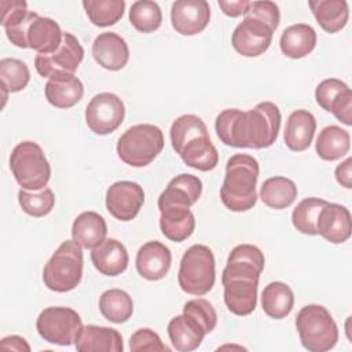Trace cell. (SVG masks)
Here are the masks:
<instances>
[{"instance_id": "1", "label": "cell", "mask_w": 352, "mask_h": 352, "mask_svg": "<svg viewBox=\"0 0 352 352\" xmlns=\"http://www.w3.org/2000/svg\"><path fill=\"white\" fill-rule=\"evenodd\" d=\"M280 121L279 107L272 102H261L248 111L223 110L216 117L214 129L219 139L227 146L267 148L275 143Z\"/></svg>"}, {"instance_id": "2", "label": "cell", "mask_w": 352, "mask_h": 352, "mask_svg": "<svg viewBox=\"0 0 352 352\" xmlns=\"http://www.w3.org/2000/svg\"><path fill=\"white\" fill-rule=\"evenodd\" d=\"M264 264V254L254 245H238L228 254L221 274V283L224 287V302L232 314L246 316L254 311L258 279Z\"/></svg>"}, {"instance_id": "3", "label": "cell", "mask_w": 352, "mask_h": 352, "mask_svg": "<svg viewBox=\"0 0 352 352\" xmlns=\"http://www.w3.org/2000/svg\"><path fill=\"white\" fill-rule=\"evenodd\" d=\"M257 160L249 154H234L226 164V176L220 188L224 206L232 212L252 209L257 202Z\"/></svg>"}, {"instance_id": "4", "label": "cell", "mask_w": 352, "mask_h": 352, "mask_svg": "<svg viewBox=\"0 0 352 352\" xmlns=\"http://www.w3.org/2000/svg\"><path fill=\"white\" fill-rule=\"evenodd\" d=\"M296 329L302 346L309 352H326L338 341V327L327 308L319 304L302 307L296 316Z\"/></svg>"}, {"instance_id": "5", "label": "cell", "mask_w": 352, "mask_h": 352, "mask_svg": "<svg viewBox=\"0 0 352 352\" xmlns=\"http://www.w3.org/2000/svg\"><path fill=\"white\" fill-rule=\"evenodd\" d=\"M82 267L81 246L74 241H65L44 265L43 282L52 292H70L81 282Z\"/></svg>"}, {"instance_id": "6", "label": "cell", "mask_w": 352, "mask_h": 352, "mask_svg": "<svg viewBox=\"0 0 352 352\" xmlns=\"http://www.w3.org/2000/svg\"><path fill=\"white\" fill-rule=\"evenodd\" d=\"M164 148V133L153 124L129 126L117 142V154L122 162L133 168L148 165Z\"/></svg>"}, {"instance_id": "7", "label": "cell", "mask_w": 352, "mask_h": 352, "mask_svg": "<svg viewBox=\"0 0 352 352\" xmlns=\"http://www.w3.org/2000/svg\"><path fill=\"white\" fill-rule=\"evenodd\" d=\"M214 279L216 265L210 248L199 243L190 246L180 260L177 274L180 289L192 296H204L212 290Z\"/></svg>"}, {"instance_id": "8", "label": "cell", "mask_w": 352, "mask_h": 352, "mask_svg": "<svg viewBox=\"0 0 352 352\" xmlns=\"http://www.w3.org/2000/svg\"><path fill=\"white\" fill-rule=\"evenodd\" d=\"M10 168L16 183L25 190H43L51 177V166L43 148L32 140L21 142L12 148Z\"/></svg>"}, {"instance_id": "9", "label": "cell", "mask_w": 352, "mask_h": 352, "mask_svg": "<svg viewBox=\"0 0 352 352\" xmlns=\"http://www.w3.org/2000/svg\"><path fill=\"white\" fill-rule=\"evenodd\" d=\"M36 329L44 341L69 346L74 344L82 322L80 315L69 307H48L37 316Z\"/></svg>"}, {"instance_id": "10", "label": "cell", "mask_w": 352, "mask_h": 352, "mask_svg": "<svg viewBox=\"0 0 352 352\" xmlns=\"http://www.w3.org/2000/svg\"><path fill=\"white\" fill-rule=\"evenodd\" d=\"M84 59V48L69 32H63L60 45L51 54H37L34 66L41 77H52L59 73L74 74L81 60Z\"/></svg>"}, {"instance_id": "11", "label": "cell", "mask_w": 352, "mask_h": 352, "mask_svg": "<svg viewBox=\"0 0 352 352\" xmlns=\"http://www.w3.org/2000/svg\"><path fill=\"white\" fill-rule=\"evenodd\" d=\"M125 106L120 96L111 92L95 95L85 109V122L96 135L114 132L124 121Z\"/></svg>"}, {"instance_id": "12", "label": "cell", "mask_w": 352, "mask_h": 352, "mask_svg": "<svg viewBox=\"0 0 352 352\" xmlns=\"http://www.w3.org/2000/svg\"><path fill=\"white\" fill-rule=\"evenodd\" d=\"M274 30L263 21L243 15V21L232 32L231 44L242 56L254 58L264 54L272 41Z\"/></svg>"}, {"instance_id": "13", "label": "cell", "mask_w": 352, "mask_h": 352, "mask_svg": "<svg viewBox=\"0 0 352 352\" xmlns=\"http://www.w3.org/2000/svg\"><path fill=\"white\" fill-rule=\"evenodd\" d=\"M143 204L144 191L135 182H116L106 191V208L117 220L129 221L135 219Z\"/></svg>"}, {"instance_id": "14", "label": "cell", "mask_w": 352, "mask_h": 352, "mask_svg": "<svg viewBox=\"0 0 352 352\" xmlns=\"http://www.w3.org/2000/svg\"><path fill=\"white\" fill-rule=\"evenodd\" d=\"M210 7L206 0H177L170 8L173 29L183 36L201 33L209 23Z\"/></svg>"}, {"instance_id": "15", "label": "cell", "mask_w": 352, "mask_h": 352, "mask_svg": "<svg viewBox=\"0 0 352 352\" xmlns=\"http://www.w3.org/2000/svg\"><path fill=\"white\" fill-rule=\"evenodd\" d=\"M92 56L106 70H121L129 60L126 41L114 32H103L94 40Z\"/></svg>"}, {"instance_id": "16", "label": "cell", "mask_w": 352, "mask_h": 352, "mask_svg": "<svg viewBox=\"0 0 352 352\" xmlns=\"http://www.w3.org/2000/svg\"><path fill=\"white\" fill-rule=\"evenodd\" d=\"M172 253L160 241H148L136 253V270L147 280L162 279L170 268Z\"/></svg>"}, {"instance_id": "17", "label": "cell", "mask_w": 352, "mask_h": 352, "mask_svg": "<svg viewBox=\"0 0 352 352\" xmlns=\"http://www.w3.org/2000/svg\"><path fill=\"white\" fill-rule=\"evenodd\" d=\"M202 194V182L198 176L191 173H182L173 177L166 188L158 197V209L166 206H186L194 205Z\"/></svg>"}, {"instance_id": "18", "label": "cell", "mask_w": 352, "mask_h": 352, "mask_svg": "<svg viewBox=\"0 0 352 352\" xmlns=\"http://www.w3.org/2000/svg\"><path fill=\"white\" fill-rule=\"evenodd\" d=\"M351 213L340 204L327 202L318 217L316 231L331 243H342L351 236Z\"/></svg>"}, {"instance_id": "19", "label": "cell", "mask_w": 352, "mask_h": 352, "mask_svg": "<svg viewBox=\"0 0 352 352\" xmlns=\"http://www.w3.org/2000/svg\"><path fill=\"white\" fill-rule=\"evenodd\" d=\"M74 346L78 352H122L124 342L121 333L116 329L87 324L80 330Z\"/></svg>"}, {"instance_id": "20", "label": "cell", "mask_w": 352, "mask_h": 352, "mask_svg": "<svg viewBox=\"0 0 352 352\" xmlns=\"http://www.w3.org/2000/svg\"><path fill=\"white\" fill-rule=\"evenodd\" d=\"M44 92L50 104L58 109H69L81 100L84 85L74 74L59 73L48 78Z\"/></svg>"}, {"instance_id": "21", "label": "cell", "mask_w": 352, "mask_h": 352, "mask_svg": "<svg viewBox=\"0 0 352 352\" xmlns=\"http://www.w3.org/2000/svg\"><path fill=\"white\" fill-rule=\"evenodd\" d=\"M91 261L102 275L117 276L126 270L129 256L125 246L118 239L107 238L92 249Z\"/></svg>"}, {"instance_id": "22", "label": "cell", "mask_w": 352, "mask_h": 352, "mask_svg": "<svg viewBox=\"0 0 352 352\" xmlns=\"http://www.w3.org/2000/svg\"><path fill=\"white\" fill-rule=\"evenodd\" d=\"M63 32L58 22L52 18L40 16L38 14L33 18L26 30L28 48L37 51V54H51L62 43Z\"/></svg>"}, {"instance_id": "23", "label": "cell", "mask_w": 352, "mask_h": 352, "mask_svg": "<svg viewBox=\"0 0 352 352\" xmlns=\"http://www.w3.org/2000/svg\"><path fill=\"white\" fill-rule=\"evenodd\" d=\"M315 131L316 120L314 114L305 109H298L287 117L283 139L290 150L304 151L311 146Z\"/></svg>"}, {"instance_id": "24", "label": "cell", "mask_w": 352, "mask_h": 352, "mask_svg": "<svg viewBox=\"0 0 352 352\" xmlns=\"http://www.w3.org/2000/svg\"><path fill=\"white\" fill-rule=\"evenodd\" d=\"M107 235V224L103 216L94 210L80 213L72 226V236L82 249H95Z\"/></svg>"}, {"instance_id": "25", "label": "cell", "mask_w": 352, "mask_h": 352, "mask_svg": "<svg viewBox=\"0 0 352 352\" xmlns=\"http://www.w3.org/2000/svg\"><path fill=\"white\" fill-rule=\"evenodd\" d=\"M168 336L176 351L191 352L201 345L206 333L191 316L182 314L169 320Z\"/></svg>"}, {"instance_id": "26", "label": "cell", "mask_w": 352, "mask_h": 352, "mask_svg": "<svg viewBox=\"0 0 352 352\" xmlns=\"http://www.w3.org/2000/svg\"><path fill=\"white\" fill-rule=\"evenodd\" d=\"M177 154L187 166L201 172L212 170L219 164V153L210 142L209 133L199 135L188 140Z\"/></svg>"}, {"instance_id": "27", "label": "cell", "mask_w": 352, "mask_h": 352, "mask_svg": "<svg viewBox=\"0 0 352 352\" xmlns=\"http://www.w3.org/2000/svg\"><path fill=\"white\" fill-rule=\"evenodd\" d=\"M160 212V228L164 236L169 241L183 242L194 232L195 217L190 208L166 206Z\"/></svg>"}, {"instance_id": "28", "label": "cell", "mask_w": 352, "mask_h": 352, "mask_svg": "<svg viewBox=\"0 0 352 352\" xmlns=\"http://www.w3.org/2000/svg\"><path fill=\"white\" fill-rule=\"evenodd\" d=\"M280 51L292 59L307 56L316 45V32L311 25L296 23L282 32L279 40Z\"/></svg>"}, {"instance_id": "29", "label": "cell", "mask_w": 352, "mask_h": 352, "mask_svg": "<svg viewBox=\"0 0 352 352\" xmlns=\"http://www.w3.org/2000/svg\"><path fill=\"white\" fill-rule=\"evenodd\" d=\"M308 6L320 28L327 33H337L345 28L349 18L345 0H309Z\"/></svg>"}, {"instance_id": "30", "label": "cell", "mask_w": 352, "mask_h": 352, "mask_svg": "<svg viewBox=\"0 0 352 352\" xmlns=\"http://www.w3.org/2000/svg\"><path fill=\"white\" fill-rule=\"evenodd\" d=\"M294 305V293L283 282L268 283L261 293V307L265 315L272 319L286 318Z\"/></svg>"}, {"instance_id": "31", "label": "cell", "mask_w": 352, "mask_h": 352, "mask_svg": "<svg viewBox=\"0 0 352 352\" xmlns=\"http://www.w3.org/2000/svg\"><path fill=\"white\" fill-rule=\"evenodd\" d=\"M297 198V186L285 176H274L261 184L260 199L272 209L289 208Z\"/></svg>"}, {"instance_id": "32", "label": "cell", "mask_w": 352, "mask_h": 352, "mask_svg": "<svg viewBox=\"0 0 352 352\" xmlns=\"http://www.w3.org/2000/svg\"><path fill=\"white\" fill-rule=\"evenodd\" d=\"M351 147L348 131L338 125L324 126L316 139V153L324 161H336L344 157Z\"/></svg>"}, {"instance_id": "33", "label": "cell", "mask_w": 352, "mask_h": 352, "mask_svg": "<svg viewBox=\"0 0 352 352\" xmlns=\"http://www.w3.org/2000/svg\"><path fill=\"white\" fill-rule=\"evenodd\" d=\"M100 314L113 323H124L133 314L132 297L121 289H109L99 298Z\"/></svg>"}, {"instance_id": "34", "label": "cell", "mask_w": 352, "mask_h": 352, "mask_svg": "<svg viewBox=\"0 0 352 352\" xmlns=\"http://www.w3.org/2000/svg\"><path fill=\"white\" fill-rule=\"evenodd\" d=\"M82 7L95 26L106 28L117 23L125 10L124 0H84Z\"/></svg>"}, {"instance_id": "35", "label": "cell", "mask_w": 352, "mask_h": 352, "mask_svg": "<svg viewBox=\"0 0 352 352\" xmlns=\"http://www.w3.org/2000/svg\"><path fill=\"white\" fill-rule=\"evenodd\" d=\"M327 204L326 199L309 197L304 198L292 213V223L297 231L307 235H318L316 223L322 208Z\"/></svg>"}, {"instance_id": "36", "label": "cell", "mask_w": 352, "mask_h": 352, "mask_svg": "<svg viewBox=\"0 0 352 352\" xmlns=\"http://www.w3.org/2000/svg\"><path fill=\"white\" fill-rule=\"evenodd\" d=\"M0 78L6 99L7 92H19L26 88L30 81V72L28 65L21 59L3 58L0 60Z\"/></svg>"}, {"instance_id": "37", "label": "cell", "mask_w": 352, "mask_h": 352, "mask_svg": "<svg viewBox=\"0 0 352 352\" xmlns=\"http://www.w3.org/2000/svg\"><path fill=\"white\" fill-rule=\"evenodd\" d=\"M129 21L136 30L151 33L161 26L162 11L153 0H138L131 6Z\"/></svg>"}, {"instance_id": "38", "label": "cell", "mask_w": 352, "mask_h": 352, "mask_svg": "<svg viewBox=\"0 0 352 352\" xmlns=\"http://www.w3.org/2000/svg\"><path fill=\"white\" fill-rule=\"evenodd\" d=\"M209 133L205 122L195 114H183L177 117L169 131L170 143L173 150L177 153L188 140Z\"/></svg>"}, {"instance_id": "39", "label": "cell", "mask_w": 352, "mask_h": 352, "mask_svg": "<svg viewBox=\"0 0 352 352\" xmlns=\"http://www.w3.org/2000/svg\"><path fill=\"white\" fill-rule=\"evenodd\" d=\"M18 202L22 210L33 217L48 214L55 205V195L51 188H43L37 192H30L25 188L18 191Z\"/></svg>"}, {"instance_id": "40", "label": "cell", "mask_w": 352, "mask_h": 352, "mask_svg": "<svg viewBox=\"0 0 352 352\" xmlns=\"http://www.w3.org/2000/svg\"><path fill=\"white\" fill-rule=\"evenodd\" d=\"M183 314L191 316L198 324L205 330V333H210L217 323V314L213 305L205 298H192L188 300L183 305Z\"/></svg>"}, {"instance_id": "41", "label": "cell", "mask_w": 352, "mask_h": 352, "mask_svg": "<svg viewBox=\"0 0 352 352\" xmlns=\"http://www.w3.org/2000/svg\"><path fill=\"white\" fill-rule=\"evenodd\" d=\"M349 87L338 80V78H326L320 81L315 89L316 103L326 111H330L333 103L338 99V96L345 92Z\"/></svg>"}, {"instance_id": "42", "label": "cell", "mask_w": 352, "mask_h": 352, "mask_svg": "<svg viewBox=\"0 0 352 352\" xmlns=\"http://www.w3.org/2000/svg\"><path fill=\"white\" fill-rule=\"evenodd\" d=\"M129 349L132 352H144V351H150V352H164V351H169V348L166 345L162 344L160 336L148 329V327H143V329H138L129 338Z\"/></svg>"}, {"instance_id": "43", "label": "cell", "mask_w": 352, "mask_h": 352, "mask_svg": "<svg viewBox=\"0 0 352 352\" xmlns=\"http://www.w3.org/2000/svg\"><path fill=\"white\" fill-rule=\"evenodd\" d=\"M243 15H249V16L263 21L274 32L276 30L279 21H280V12H279L278 6L274 1H268V0L250 1V6L248 7V10Z\"/></svg>"}, {"instance_id": "44", "label": "cell", "mask_w": 352, "mask_h": 352, "mask_svg": "<svg viewBox=\"0 0 352 352\" xmlns=\"http://www.w3.org/2000/svg\"><path fill=\"white\" fill-rule=\"evenodd\" d=\"M1 25L4 29L19 23L29 12L28 3L25 0H1Z\"/></svg>"}, {"instance_id": "45", "label": "cell", "mask_w": 352, "mask_h": 352, "mask_svg": "<svg viewBox=\"0 0 352 352\" xmlns=\"http://www.w3.org/2000/svg\"><path fill=\"white\" fill-rule=\"evenodd\" d=\"M330 113H333L342 124L352 125V91L349 88L333 103Z\"/></svg>"}, {"instance_id": "46", "label": "cell", "mask_w": 352, "mask_h": 352, "mask_svg": "<svg viewBox=\"0 0 352 352\" xmlns=\"http://www.w3.org/2000/svg\"><path fill=\"white\" fill-rule=\"evenodd\" d=\"M250 1L248 0H219V7L223 12L231 18H236L246 12Z\"/></svg>"}, {"instance_id": "47", "label": "cell", "mask_w": 352, "mask_h": 352, "mask_svg": "<svg viewBox=\"0 0 352 352\" xmlns=\"http://www.w3.org/2000/svg\"><path fill=\"white\" fill-rule=\"evenodd\" d=\"M336 179L337 182L345 187V188H352V158H346L344 162H341L336 168Z\"/></svg>"}, {"instance_id": "48", "label": "cell", "mask_w": 352, "mask_h": 352, "mask_svg": "<svg viewBox=\"0 0 352 352\" xmlns=\"http://www.w3.org/2000/svg\"><path fill=\"white\" fill-rule=\"evenodd\" d=\"M0 345L3 349H8V351H26V352L30 351V346L26 342V340L19 336H7L1 338Z\"/></svg>"}]
</instances>
